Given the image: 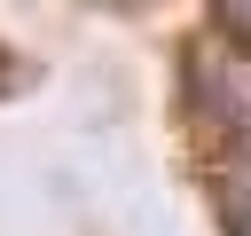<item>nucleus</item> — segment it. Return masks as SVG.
Masks as SVG:
<instances>
[{"mask_svg": "<svg viewBox=\"0 0 251 236\" xmlns=\"http://www.w3.org/2000/svg\"><path fill=\"white\" fill-rule=\"evenodd\" d=\"M212 8H220V24H227V31H243V39H251V0H212Z\"/></svg>", "mask_w": 251, "mask_h": 236, "instance_id": "1", "label": "nucleus"}]
</instances>
